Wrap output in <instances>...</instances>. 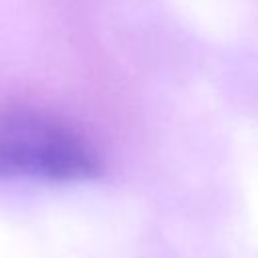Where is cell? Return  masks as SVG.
<instances>
[{"label":"cell","instance_id":"6da1fadb","mask_svg":"<svg viewBox=\"0 0 258 258\" xmlns=\"http://www.w3.org/2000/svg\"><path fill=\"white\" fill-rule=\"evenodd\" d=\"M101 173L97 147L69 121L28 105L0 107V177L81 181Z\"/></svg>","mask_w":258,"mask_h":258}]
</instances>
